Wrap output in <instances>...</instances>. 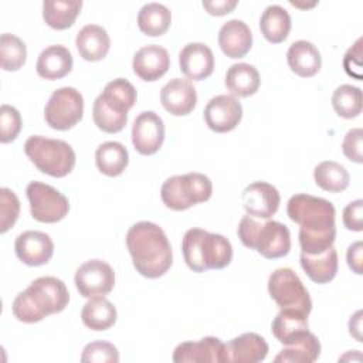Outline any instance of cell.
Listing matches in <instances>:
<instances>
[{
  "mask_svg": "<svg viewBox=\"0 0 363 363\" xmlns=\"http://www.w3.org/2000/svg\"><path fill=\"white\" fill-rule=\"evenodd\" d=\"M286 214L301 227L299 244L302 252L318 255L333 245L336 211L329 200L299 193L288 200Z\"/></svg>",
  "mask_w": 363,
  "mask_h": 363,
  "instance_id": "1",
  "label": "cell"
},
{
  "mask_svg": "<svg viewBox=\"0 0 363 363\" xmlns=\"http://www.w3.org/2000/svg\"><path fill=\"white\" fill-rule=\"evenodd\" d=\"M126 247L135 269L145 278H159L172 267V245L164 231L155 223L133 224L126 233Z\"/></svg>",
  "mask_w": 363,
  "mask_h": 363,
  "instance_id": "2",
  "label": "cell"
},
{
  "mask_svg": "<svg viewBox=\"0 0 363 363\" xmlns=\"http://www.w3.org/2000/svg\"><path fill=\"white\" fill-rule=\"evenodd\" d=\"M69 302L65 284L55 277H40L27 289L17 294L11 303L14 318L24 323H35L44 318L60 313Z\"/></svg>",
  "mask_w": 363,
  "mask_h": 363,
  "instance_id": "3",
  "label": "cell"
},
{
  "mask_svg": "<svg viewBox=\"0 0 363 363\" xmlns=\"http://www.w3.org/2000/svg\"><path fill=\"white\" fill-rule=\"evenodd\" d=\"M182 251L184 262L194 272L223 269L233 259L231 242L224 235L196 227L186 231Z\"/></svg>",
  "mask_w": 363,
  "mask_h": 363,
  "instance_id": "4",
  "label": "cell"
},
{
  "mask_svg": "<svg viewBox=\"0 0 363 363\" xmlns=\"http://www.w3.org/2000/svg\"><path fill=\"white\" fill-rule=\"evenodd\" d=\"M136 98V89L128 79L116 78L108 82L92 106V118L98 129L106 133L121 132L126 126L128 112Z\"/></svg>",
  "mask_w": 363,
  "mask_h": 363,
  "instance_id": "5",
  "label": "cell"
},
{
  "mask_svg": "<svg viewBox=\"0 0 363 363\" xmlns=\"http://www.w3.org/2000/svg\"><path fill=\"white\" fill-rule=\"evenodd\" d=\"M237 234L247 248L255 250L268 259L282 258L291 250L289 228L279 221H258L247 214L241 218Z\"/></svg>",
  "mask_w": 363,
  "mask_h": 363,
  "instance_id": "6",
  "label": "cell"
},
{
  "mask_svg": "<svg viewBox=\"0 0 363 363\" xmlns=\"http://www.w3.org/2000/svg\"><path fill=\"white\" fill-rule=\"evenodd\" d=\"M24 152L34 166L52 177H65L75 166V152L67 142L45 136H30Z\"/></svg>",
  "mask_w": 363,
  "mask_h": 363,
  "instance_id": "7",
  "label": "cell"
},
{
  "mask_svg": "<svg viewBox=\"0 0 363 363\" xmlns=\"http://www.w3.org/2000/svg\"><path fill=\"white\" fill-rule=\"evenodd\" d=\"M213 194L211 180L197 172L176 174L164 180L160 189L163 204L174 211H183L207 201Z\"/></svg>",
  "mask_w": 363,
  "mask_h": 363,
  "instance_id": "8",
  "label": "cell"
},
{
  "mask_svg": "<svg viewBox=\"0 0 363 363\" xmlns=\"http://www.w3.org/2000/svg\"><path fill=\"white\" fill-rule=\"evenodd\" d=\"M268 292L279 309H296L309 316L312 311V299L294 269H275L268 278Z\"/></svg>",
  "mask_w": 363,
  "mask_h": 363,
  "instance_id": "9",
  "label": "cell"
},
{
  "mask_svg": "<svg viewBox=\"0 0 363 363\" xmlns=\"http://www.w3.org/2000/svg\"><path fill=\"white\" fill-rule=\"evenodd\" d=\"M84 116V98L72 86L55 89L44 109L47 125L55 130H68L74 128Z\"/></svg>",
  "mask_w": 363,
  "mask_h": 363,
  "instance_id": "10",
  "label": "cell"
},
{
  "mask_svg": "<svg viewBox=\"0 0 363 363\" xmlns=\"http://www.w3.org/2000/svg\"><path fill=\"white\" fill-rule=\"evenodd\" d=\"M31 217L40 223L61 221L69 211L68 199L50 184L30 182L26 187Z\"/></svg>",
  "mask_w": 363,
  "mask_h": 363,
  "instance_id": "11",
  "label": "cell"
},
{
  "mask_svg": "<svg viewBox=\"0 0 363 363\" xmlns=\"http://www.w3.org/2000/svg\"><path fill=\"white\" fill-rule=\"evenodd\" d=\"M74 282L79 295L84 298L108 295L115 286V272L108 262L89 259L79 265Z\"/></svg>",
  "mask_w": 363,
  "mask_h": 363,
  "instance_id": "12",
  "label": "cell"
},
{
  "mask_svg": "<svg viewBox=\"0 0 363 363\" xmlns=\"http://www.w3.org/2000/svg\"><path fill=\"white\" fill-rule=\"evenodd\" d=\"M164 140L163 119L153 111L140 112L132 125V143L138 153L155 155Z\"/></svg>",
  "mask_w": 363,
  "mask_h": 363,
  "instance_id": "13",
  "label": "cell"
},
{
  "mask_svg": "<svg viewBox=\"0 0 363 363\" xmlns=\"http://www.w3.org/2000/svg\"><path fill=\"white\" fill-rule=\"evenodd\" d=\"M242 118V106L233 95L213 96L204 108L206 125L217 133H225L237 128Z\"/></svg>",
  "mask_w": 363,
  "mask_h": 363,
  "instance_id": "14",
  "label": "cell"
},
{
  "mask_svg": "<svg viewBox=\"0 0 363 363\" xmlns=\"http://www.w3.org/2000/svg\"><path fill=\"white\" fill-rule=\"evenodd\" d=\"M241 200L248 216L268 220L278 211L281 196L272 184L267 182H254L242 190Z\"/></svg>",
  "mask_w": 363,
  "mask_h": 363,
  "instance_id": "15",
  "label": "cell"
},
{
  "mask_svg": "<svg viewBox=\"0 0 363 363\" xmlns=\"http://www.w3.org/2000/svg\"><path fill=\"white\" fill-rule=\"evenodd\" d=\"M268 354L267 340L254 332L242 333L224 343L223 363H258Z\"/></svg>",
  "mask_w": 363,
  "mask_h": 363,
  "instance_id": "16",
  "label": "cell"
},
{
  "mask_svg": "<svg viewBox=\"0 0 363 363\" xmlns=\"http://www.w3.org/2000/svg\"><path fill=\"white\" fill-rule=\"evenodd\" d=\"M14 250L17 258L28 267L47 264L54 254V242L45 233L28 230L16 238Z\"/></svg>",
  "mask_w": 363,
  "mask_h": 363,
  "instance_id": "17",
  "label": "cell"
},
{
  "mask_svg": "<svg viewBox=\"0 0 363 363\" xmlns=\"http://www.w3.org/2000/svg\"><path fill=\"white\" fill-rule=\"evenodd\" d=\"M179 67L186 78L203 81L214 71V55L211 48L203 43H189L179 54Z\"/></svg>",
  "mask_w": 363,
  "mask_h": 363,
  "instance_id": "18",
  "label": "cell"
},
{
  "mask_svg": "<svg viewBox=\"0 0 363 363\" xmlns=\"http://www.w3.org/2000/svg\"><path fill=\"white\" fill-rule=\"evenodd\" d=\"M160 102L173 116H186L196 108L197 91L190 79L173 78L162 88Z\"/></svg>",
  "mask_w": 363,
  "mask_h": 363,
  "instance_id": "19",
  "label": "cell"
},
{
  "mask_svg": "<svg viewBox=\"0 0 363 363\" xmlns=\"http://www.w3.org/2000/svg\"><path fill=\"white\" fill-rule=\"evenodd\" d=\"M170 67V57L166 48L149 44L139 48L132 61L133 72L143 81L152 82L162 78Z\"/></svg>",
  "mask_w": 363,
  "mask_h": 363,
  "instance_id": "20",
  "label": "cell"
},
{
  "mask_svg": "<svg viewBox=\"0 0 363 363\" xmlns=\"http://www.w3.org/2000/svg\"><path fill=\"white\" fill-rule=\"evenodd\" d=\"M224 343L214 336H207L199 342H183L173 352L176 363H223Z\"/></svg>",
  "mask_w": 363,
  "mask_h": 363,
  "instance_id": "21",
  "label": "cell"
},
{
  "mask_svg": "<svg viewBox=\"0 0 363 363\" xmlns=\"http://www.w3.org/2000/svg\"><path fill=\"white\" fill-rule=\"evenodd\" d=\"M218 45L230 58H242L252 47V34L242 20H228L218 31Z\"/></svg>",
  "mask_w": 363,
  "mask_h": 363,
  "instance_id": "22",
  "label": "cell"
},
{
  "mask_svg": "<svg viewBox=\"0 0 363 363\" xmlns=\"http://www.w3.org/2000/svg\"><path fill=\"white\" fill-rule=\"evenodd\" d=\"M320 356L319 339L306 330L295 335L274 357L275 363H313Z\"/></svg>",
  "mask_w": 363,
  "mask_h": 363,
  "instance_id": "23",
  "label": "cell"
},
{
  "mask_svg": "<svg viewBox=\"0 0 363 363\" xmlns=\"http://www.w3.org/2000/svg\"><path fill=\"white\" fill-rule=\"evenodd\" d=\"M72 64L71 51L67 47L57 44L50 45L40 52L35 71L41 78L54 81L68 75L72 69Z\"/></svg>",
  "mask_w": 363,
  "mask_h": 363,
  "instance_id": "24",
  "label": "cell"
},
{
  "mask_svg": "<svg viewBox=\"0 0 363 363\" xmlns=\"http://www.w3.org/2000/svg\"><path fill=\"white\" fill-rule=\"evenodd\" d=\"M75 45L85 61H101L109 51L111 38L104 27L86 24L78 31Z\"/></svg>",
  "mask_w": 363,
  "mask_h": 363,
  "instance_id": "25",
  "label": "cell"
},
{
  "mask_svg": "<svg viewBox=\"0 0 363 363\" xmlns=\"http://www.w3.org/2000/svg\"><path fill=\"white\" fill-rule=\"evenodd\" d=\"M286 61L291 71L302 78L313 77L322 67V57L319 50L306 40H298L289 45Z\"/></svg>",
  "mask_w": 363,
  "mask_h": 363,
  "instance_id": "26",
  "label": "cell"
},
{
  "mask_svg": "<svg viewBox=\"0 0 363 363\" xmlns=\"http://www.w3.org/2000/svg\"><path fill=\"white\" fill-rule=\"evenodd\" d=\"M301 267L311 281L316 284L330 282L337 272V251L335 247H329L326 251L318 255H309L301 252Z\"/></svg>",
  "mask_w": 363,
  "mask_h": 363,
  "instance_id": "27",
  "label": "cell"
},
{
  "mask_svg": "<svg viewBox=\"0 0 363 363\" xmlns=\"http://www.w3.org/2000/svg\"><path fill=\"white\" fill-rule=\"evenodd\" d=\"M224 84L234 96L247 98L258 91L261 78L258 69L254 65L247 62H237L227 69Z\"/></svg>",
  "mask_w": 363,
  "mask_h": 363,
  "instance_id": "28",
  "label": "cell"
},
{
  "mask_svg": "<svg viewBox=\"0 0 363 363\" xmlns=\"http://www.w3.org/2000/svg\"><path fill=\"white\" fill-rule=\"evenodd\" d=\"M116 308L104 295L92 296L81 311L82 323L91 330H106L115 325Z\"/></svg>",
  "mask_w": 363,
  "mask_h": 363,
  "instance_id": "29",
  "label": "cell"
},
{
  "mask_svg": "<svg viewBox=\"0 0 363 363\" xmlns=\"http://www.w3.org/2000/svg\"><path fill=\"white\" fill-rule=\"evenodd\" d=\"M95 163L102 174L108 177L121 176L129 163L128 149L119 142H104L95 152Z\"/></svg>",
  "mask_w": 363,
  "mask_h": 363,
  "instance_id": "30",
  "label": "cell"
},
{
  "mask_svg": "<svg viewBox=\"0 0 363 363\" xmlns=\"http://www.w3.org/2000/svg\"><path fill=\"white\" fill-rule=\"evenodd\" d=\"M259 30L267 41L272 44L282 43L291 31V17L288 11L278 4L268 6L261 14Z\"/></svg>",
  "mask_w": 363,
  "mask_h": 363,
  "instance_id": "31",
  "label": "cell"
},
{
  "mask_svg": "<svg viewBox=\"0 0 363 363\" xmlns=\"http://www.w3.org/2000/svg\"><path fill=\"white\" fill-rule=\"evenodd\" d=\"M81 0H55L43 3V18L54 30L69 28L79 14Z\"/></svg>",
  "mask_w": 363,
  "mask_h": 363,
  "instance_id": "32",
  "label": "cell"
},
{
  "mask_svg": "<svg viewBox=\"0 0 363 363\" xmlns=\"http://www.w3.org/2000/svg\"><path fill=\"white\" fill-rule=\"evenodd\" d=\"M172 23L170 10L160 3H147L138 13L139 30L149 37L163 35Z\"/></svg>",
  "mask_w": 363,
  "mask_h": 363,
  "instance_id": "33",
  "label": "cell"
},
{
  "mask_svg": "<svg viewBox=\"0 0 363 363\" xmlns=\"http://www.w3.org/2000/svg\"><path fill=\"white\" fill-rule=\"evenodd\" d=\"M316 186L329 193H340L349 187L350 176L347 170L337 162H320L313 170Z\"/></svg>",
  "mask_w": 363,
  "mask_h": 363,
  "instance_id": "34",
  "label": "cell"
},
{
  "mask_svg": "<svg viewBox=\"0 0 363 363\" xmlns=\"http://www.w3.org/2000/svg\"><path fill=\"white\" fill-rule=\"evenodd\" d=\"M308 329V315L296 309H281L272 320L271 330L275 339L285 345L295 335Z\"/></svg>",
  "mask_w": 363,
  "mask_h": 363,
  "instance_id": "35",
  "label": "cell"
},
{
  "mask_svg": "<svg viewBox=\"0 0 363 363\" xmlns=\"http://www.w3.org/2000/svg\"><path fill=\"white\" fill-rule=\"evenodd\" d=\"M362 105V89L359 86L343 84L333 91L332 106L339 116L345 119H353L360 115Z\"/></svg>",
  "mask_w": 363,
  "mask_h": 363,
  "instance_id": "36",
  "label": "cell"
},
{
  "mask_svg": "<svg viewBox=\"0 0 363 363\" xmlns=\"http://www.w3.org/2000/svg\"><path fill=\"white\" fill-rule=\"evenodd\" d=\"M27 60V47L21 38L4 33L0 37V65L4 71L20 69Z\"/></svg>",
  "mask_w": 363,
  "mask_h": 363,
  "instance_id": "37",
  "label": "cell"
},
{
  "mask_svg": "<svg viewBox=\"0 0 363 363\" xmlns=\"http://www.w3.org/2000/svg\"><path fill=\"white\" fill-rule=\"evenodd\" d=\"M82 363H118L119 352L115 345L106 340H95L88 343L81 354Z\"/></svg>",
  "mask_w": 363,
  "mask_h": 363,
  "instance_id": "38",
  "label": "cell"
},
{
  "mask_svg": "<svg viewBox=\"0 0 363 363\" xmlns=\"http://www.w3.org/2000/svg\"><path fill=\"white\" fill-rule=\"evenodd\" d=\"M20 214V201L16 193L7 187L0 189V233L9 231Z\"/></svg>",
  "mask_w": 363,
  "mask_h": 363,
  "instance_id": "39",
  "label": "cell"
},
{
  "mask_svg": "<svg viewBox=\"0 0 363 363\" xmlns=\"http://www.w3.org/2000/svg\"><path fill=\"white\" fill-rule=\"evenodd\" d=\"M21 130V115L20 112L7 104L0 108V142H13Z\"/></svg>",
  "mask_w": 363,
  "mask_h": 363,
  "instance_id": "40",
  "label": "cell"
},
{
  "mask_svg": "<svg viewBox=\"0 0 363 363\" xmlns=\"http://www.w3.org/2000/svg\"><path fill=\"white\" fill-rule=\"evenodd\" d=\"M362 139H363V130L360 128L350 129L345 135V139L342 142V150H343V155L350 162H354V163H362L363 162Z\"/></svg>",
  "mask_w": 363,
  "mask_h": 363,
  "instance_id": "41",
  "label": "cell"
},
{
  "mask_svg": "<svg viewBox=\"0 0 363 363\" xmlns=\"http://www.w3.org/2000/svg\"><path fill=\"white\" fill-rule=\"evenodd\" d=\"M343 68L349 77L362 79V38L346 51L343 57Z\"/></svg>",
  "mask_w": 363,
  "mask_h": 363,
  "instance_id": "42",
  "label": "cell"
},
{
  "mask_svg": "<svg viewBox=\"0 0 363 363\" xmlns=\"http://www.w3.org/2000/svg\"><path fill=\"white\" fill-rule=\"evenodd\" d=\"M343 224L350 231L363 230V200L350 201L343 210Z\"/></svg>",
  "mask_w": 363,
  "mask_h": 363,
  "instance_id": "43",
  "label": "cell"
},
{
  "mask_svg": "<svg viewBox=\"0 0 363 363\" xmlns=\"http://www.w3.org/2000/svg\"><path fill=\"white\" fill-rule=\"evenodd\" d=\"M201 4L208 14L220 17L231 13L238 4V1L237 0H206Z\"/></svg>",
  "mask_w": 363,
  "mask_h": 363,
  "instance_id": "44",
  "label": "cell"
},
{
  "mask_svg": "<svg viewBox=\"0 0 363 363\" xmlns=\"http://www.w3.org/2000/svg\"><path fill=\"white\" fill-rule=\"evenodd\" d=\"M362 252H363V244H362V241H356V242H353L352 245H349L347 252H346L347 265H349V268H350L354 274H357V275H362V274H363V269H362V262H363Z\"/></svg>",
  "mask_w": 363,
  "mask_h": 363,
  "instance_id": "45",
  "label": "cell"
},
{
  "mask_svg": "<svg viewBox=\"0 0 363 363\" xmlns=\"http://www.w3.org/2000/svg\"><path fill=\"white\" fill-rule=\"evenodd\" d=\"M362 311H357L349 320V332L350 335H353L356 337L357 342H362V336H360V322H362Z\"/></svg>",
  "mask_w": 363,
  "mask_h": 363,
  "instance_id": "46",
  "label": "cell"
}]
</instances>
